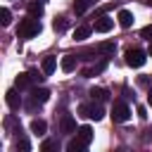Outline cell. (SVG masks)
Here are the masks:
<instances>
[{"mask_svg":"<svg viewBox=\"0 0 152 152\" xmlns=\"http://www.w3.org/2000/svg\"><path fill=\"white\" fill-rule=\"evenodd\" d=\"M40 31H43V26H40V19L28 14L26 19H21V21H19L17 36H19V38H33V36H38Z\"/></svg>","mask_w":152,"mask_h":152,"instance_id":"obj_1","label":"cell"},{"mask_svg":"<svg viewBox=\"0 0 152 152\" xmlns=\"http://www.w3.org/2000/svg\"><path fill=\"white\" fill-rule=\"evenodd\" d=\"M78 116H88V119H95V121H100L102 116H104V109H102V104H100V100L97 102H83V104H78Z\"/></svg>","mask_w":152,"mask_h":152,"instance_id":"obj_2","label":"cell"},{"mask_svg":"<svg viewBox=\"0 0 152 152\" xmlns=\"http://www.w3.org/2000/svg\"><path fill=\"white\" fill-rule=\"evenodd\" d=\"M145 62H147V52H145V50H140V48L126 50V64H128V66L138 69V66H142Z\"/></svg>","mask_w":152,"mask_h":152,"instance_id":"obj_3","label":"cell"},{"mask_svg":"<svg viewBox=\"0 0 152 152\" xmlns=\"http://www.w3.org/2000/svg\"><path fill=\"white\" fill-rule=\"evenodd\" d=\"M128 119H131V109H128V104L121 102V100H116V102L112 104V121H116V124H126Z\"/></svg>","mask_w":152,"mask_h":152,"instance_id":"obj_4","label":"cell"},{"mask_svg":"<svg viewBox=\"0 0 152 152\" xmlns=\"http://www.w3.org/2000/svg\"><path fill=\"white\" fill-rule=\"evenodd\" d=\"M5 102H7V107H10V109H19V107H21L19 88H12V90H7V93H5Z\"/></svg>","mask_w":152,"mask_h":152,"instance_id":"obj_5","label":"cell"},{"mask_svg":"<svg viewBox=\"0 0 152 152\" xmlns=\"http://www.w3.org/2000/svg\"><path fill=\"white\" fill-rule=\"evenodd\" d=\"M114 28V19H109V17H97V21H95V31L97 33H107V31H112Z\"/></svg>","mask_w":152,"mask_h":152,"instance_id":"obj_6","label":"cell"},{"mask_svg":"<svg viewBox=\"0 0 152 152\" xmlns=\"http://www.w3.org/2000/svg\"><path fill=\"white\" fill-rule=\"evenodd\" d=\"M116 21H119V26H121V28H131V26H133V14H131L128 10H119Z\"/></svg>","mask_w":152,"mask_h":152,"instance_id":"obj_7","label":"cell"},{"mask_svg":"<svg viewBox=\"0 0 152 152\" xmlns=\"http://www.w3.org/2000/svg\"><path fill=\"white\" fill-rule=\"evenodd\" d=\"M59 128H62V133H74V131H76V121H74V116H71V114H62Z\"/></svg>","mask_w":152,"mask_h":152,"instance_id":"obj_8","label":"cell"},{"mask_svg":"<svg viewBox=\"0 0 152 152\" xmlns=\"http://www.w3.org/2000/svg\"><path fill=\"white\" fill-rule=\"evenodd\" d=\"M76 138H78V140L88 147V145L93 142V128H90V126H81V128L76 131Z\"/></svg>","mask_w":152,"mask_h":152,"instance_id":"obj_9","label":"cell"},{"mask_svg":"<svg viewBox=\"0 0 152 152\" xmlns=\"http://www.w3.org/2000/svg\"><path fill=\"white\" fill-rule=\"evenodd\" d=\"M59 66H62L64 74H71V71L76 69V57H74V55H64L62 62H59Z\"/></svg>","mask_w":152,"mask_h":152,"instance_id":"obj_10","label":"cell"},{"mask_svg":"<svg viewBox=\"0 0 152 152\" xmlns=\"http://www.w3.org/2000/svg\"><path fill=\"white\" fill-rule=\"evenodd\" d=\"M31 86H33V81H31L28 71H26V74H19V76L14 78V88H19V90H26V88H31Z\"/></svg>","mask_w":152,"mask_h":152,"instance_id":"obj_11","label":"cell"},{"mask_svg":"<svg viewBox=\"0 0 152 152\" xmlns=\"http://www.w3.org/2000/svg\"><path fill=\"white\" fill-rule=\"evenodd\" d=\"M31 97H33L38 104H43V102L50 100V90H48V88H33V90H31Z\"/></svg>","mask_w":152,"mask_h":152,"instance_id":"obj_12","label":"cell"},{"mask_svg":"<svg viewBox=\"0 0 152 152\" xmlns=\"http://www.w3.org/2000/svg\"><path fill=\"white\" fill-rule=\"evenodd\" d=\"M93 5H97V0H76V2H74V12H76V14H86Z\"/></svg>","mask_w":152,"mask_h":152,"instance_id":"obj_13","label":"cell"},{"mask_svg":"<svg viewBox=\"0 0 152 152\" xmlns=\"http://www.w3.org/2000/svg\"><path fill=\"white\" fill-rule=\"evenodd\" d=\"M97 52H100V55H114V52H116V43L104 40V43H100V45H97Z\"/></svg>","mask_w":152,"mask_h":152,"instance_id":"obj_14","label":"cell"},{"mask_svg":"<svg viewBox=\"0 0 152 152\" xmlns=\"http://www.w3.org/2000/svg\"><path fill=\"white\" fill-rule=\"evenodd\" d=\"M90 97L93 100H100V102H107L109 100V90L107 88H93L90 90Z\"/></svg>","mask_w":152,"mask_h":152,"instance_id":"obj_15","label":"cell"},{"mask_svg":"<svg viewBox=\"0 0 152 152\" xmlns=\"http://www.w3.org/2000/svg\"><path fill=\"white\" fill-rule=\"evenodd\" d=\"M31 131H33L36 135H45V131H48V124H45L43 119H33V121H31Z\"/></svg>","mask_w":152,"mask_h":152,"instance_id":"obj_16","label":"cell"},{"mask_svg":"<svg viewBox=\"0 0 152 152\" xmlns=\"http://www.w3.org/2000/svg\"><path fill=\"white\" fill-rule=\"evenodd\" d=\"M55 69H57V59H55V57H45V59H43V74L50 76Z\"/></svg>","mask_w":152,"mask_h":152,"instance_id":"obj_17","label":"cell"},{"mask_svg":"<svg viewBox=\"0 0 152 152\" xmlns=\"http://www.w3.org/2000/svg\"><path fill=\"white\" fill-rule=\"evenodd\" d=\"M90 26H78V28H74V40H86L88 36H90Z\"/></svg>","mask_w":152,"mask_h":152,"instance_id":"obj_18","label":"cell"},{"mask_svg":"<svg viewBox=\"0 0 152 152\" xmlns=\"http://www.w3.org/2000/svg\"><path fill=\"white\" fill-rule=\"evenodd\" d=\"M66 150H69V152H83V150H86V145H83L78 138H74V140H69V142H66Z\"/></svg>","mask_w":152,"mask_h":152,"instance_id":"obj_19","label":"cell"},{"mask_svg":"<svg viewBox=\"0 0 152 152\" xmlns=\"http://www.w3.org/2000/svg\"><path fill=\"white\" fill-rule=\"evenodd\" d=\"M28 14L31 17H40L43 14V2L38 0V2H28Z\"/></svg>","mask_w":152,"mask_h":152,"instance_id":"obj_20","label":"cell"},{"mask_svg":"<svg viewBox=\"0 0 152 152\" xmlns=\"http://www.w3.org/2000/svg\"><path fill=\"white\" fill-rule=\"evenodd\" d=\"M66 24H69V21H66V17H55V21H52V28H55L57 33H62V31L66 28Z\"/></svg>","mask_w":152,"mask_h":152,"instance_id":"obj_21","label":"cell"},{"mask_svg":"<svg viewBox=\"0 0 152 152\" xmlns=\"http://www.w3.org/2000/svg\"><path fill=\"white\" fill-rule=\"evenodd\" d=\"M0 24H2V26H10V24H12V12H10L7 7L0 10Z\"/></svg>","mask_w":152,"mask_h":152,"instance_id":"obj_22","label":"cell"},{"mask_svg":"<svg viewBox=\"0 0 152 152\" xmlns=\"http://www.w3.org/2000/svg\"><path fill=\"white\" fill-rule=\"evenodd\" d=\"M17 150H21V152H28V150H31V142H28L26 138H19V140H17Z\"/></svg>","mask_w":152,"mask_h":152,"instance_id":"obj_23","label":"cell"},{"mask_svg":"<svg viewBox=\"0 0 152 152\" xmlns=\"http://www.w3.org/2000/svg\"><path fill=\"white\" fill-rule=\"evenodd\" d=\"M28 76H31V81H33V83H40V81L45 78V76H43V74H38L36 69H28Z\"/></svg>","mask_w":152,"mask_h":152,"instance_id":"obj_24","label":"cell"},{"mask_svg":"<svg viewBox=\"0 0 152 152\" xmlns=\"http://www.w3.org/2000/svg\"><path fill=\"white\" fill-rule=\"evenodd\" d=\"M55 147H57V142H55V140H45V142L40 145V150H43V152H48V150H55Z\"/></svg>","mask_w":152,"mask_h":152,"instance_id":"obj_25","label":"cell"},{"mask_svg":"<svg viewBox=\"0 0 152 152\" xmlns=\"http://www.w3.org/2000/svg\"><path fill=\"white\" fill-rule=\"evenodd\" d=\"M140 36H142V38H147V40H152V24H147V26L140 31Z\"/></svg>","mask_w":152,"mask_h":152,"instance_id":"obj_26","label":"cell"},{"mask_svg":"<svg viewBox=\"0 0 152 152\" xmlns=\"http://www.w3.org/2000/svg\"><path fill=\"white\" fill-rule=\"evenodd\" d=\"M138 116H140V119H147V109H145V107H138Z\"/></svg>","mask_w":152,"mask_h":152,"instance_id":"obj_27","label":"cell"},{"mask_svg":"<svg viewBox=\"0 0 152 152\" xmlns=\"http://www.w3.org/2000/svg\"><path fill=\"white\" fill-rule=\"evenodd\" d=\"M147 104H150V107H152V90H150V93H147Z\"/></svg>","mask_w":152,"mask_h":152,"instance_id":"obj_28","label":"cell"},{"mask_svg":"<svg viewBox=\"0 0 152 152\" xmlns=\"http://www.w3.org/2000/svg\"><path fill=\"white\" fill-rule=\"evenodd\" d=\"M147 55H150V57H152V40H150V50H147Z\"/></svg>","mask_w":152,"mask_h":152,"instance_id":"obj_29","label":"cell"},{"mask_svg":"<svg viewBox=\"0 0 152 152\" xmlns=\"http://www.w3.org/2000/svg\"><path fill=\"white\" fill-rule=\"evenodd\" d=\"M150 2H152V0H150Z\"/></svg>","mask_w":152,"mask_h":152,"instance_id":"obj_30","label":"cell"}]
</instances>
